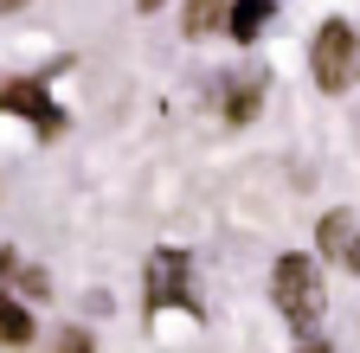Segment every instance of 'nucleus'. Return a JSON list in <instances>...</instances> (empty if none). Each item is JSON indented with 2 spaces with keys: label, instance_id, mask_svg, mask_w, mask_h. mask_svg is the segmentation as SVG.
I'll return each instance as SVG.
<instances>
[{
  "label": "nucleus",
  "instance_id": "obj_1",
  "mask_svg": "<svg viewBox=\"0 0 360 353\" xmlns=\"http://www.w3.org/2000/svg\"><path fill=\"white\" fill-rule=\"evenodd\" d=\"M270 295H277V308L309 334L315 321H322V308H328V289H322V270H315V257L290 251L277 257V270H270Z\"/></svg>",
  "mask_w": 360,
  "mask_h": 353
},
{
  "label": "nucleus",
  "instance_id": "obj_2",
  "mask_svg": "<svg viewBox=\"0 0 360 353\" xmlns=\"http://www.w3.org/2000/svg\"><path fill=\"white\" fill-rule=\"evenodd\" d=\"M309 71H315V84L322 91H347V84L360 77V32L347 26V20H328L322 32H315V46H309Z\"/></svg>",
  "mask_w": 360,
  "mask_h": 353
},
{
  "label": "nucleus",
  "instance_id": "obj_3",
  "mask_svg": "<svg viewBox=\"0 0 360 353\" xmlns=\"http://www.w3.org/2000/svg\"><path fill=\"white\" fill-rule=\"evenodd\" d=\"M180 302L187 315H200V295H193V257L187 251H155L148 257V315L155 308Z\"/></svg>",
  "mask_w": 360,
  "mask_h": 353
},
{
  "label": "nucleus",
  "instance_id": "obj_4",
  "mask_svg": "<svg viewBox=\"0 0 360 353\" xmlns=\"http://www.w3.org/2000/svg\"><path fill=\"white\" fill-rule=\"evenodd\" d=\"M0 109H13V116H26L32 128H45V135H58L65 128V109L45 97V84H32V77H13V84H0Z\"/></svg>",
  "mask_w": 360,
  "mask_h": 353
},
{
  "label": "nucleus",
  "instance_id": "obj_5",
  "mask_svg": "<svg viewBox=\"0 0 360 353\" xmlns=\"http://www.w3.org/2000/svg\"><path fill=\"white\" fill-rule=\"evenodd\" d=\"M270 13H277V0H232V20H225V32H232L238 46H251V39L270 26Z\"/></svg>",
  "mask_w": 360,
  "mask_h": 353
},
{
  "label": "nucleus",
  "instance_id": "obj_6",
  "mask_svg": "<svg viewBox=\"0 0 360 353\" xmlns=\"http://www.w3.org/2000/svg\"><path fill=\"white\" fill-rule=\"evenodd\" d=\"M347 244H354V212H328L322 218V251L328 257H347Z\"/></svg>",
  "mask_w": 360,
  "mask_h": 353
},
{
  "label": "nucleus",
  "instance_id": "obj_7",
  "mask_svg": "<svg viewBox=\"0 0 360 353\" xmlns=\"http://www.w3.org/2000/svg\"><path fill=\"white\" fill-rule=\"evenodd\" d=\"M0 340H13V347L32 340V315H26L20 302H7V295H0Z\"/></svg>",
  "mask_w": 360,
  "mask_h": 353
},
{
  "label": "nucleus",
  "instance_id": "obj_8",
  "mask_svg": "<svg viewBox=\"0 0 360 353\" xmlns=\"http://www.w3.org/2000/svg\"><path fill=\"white\" fill-rule=\"evenodd\" d=\"M225 7H232V0H193V7H187V32L200 39V32H212V26H225V20H232V13H225Z\"/></svg>",
  "mask_w": 360,
  "mask_h": 353
},
{
  "label": "nucleus",
  "instance_id": "obj_9",
  "mask_svg": "<svg viewBox=\"0 0 360 353\" xmlns=\"http://www.w3.org/2000/svg\"><path fill=\"white\" fill-rule=\"evenodd\" d=\"M257 97H264V77H238V84H232V97H225V116L245 122V116L257 109Z\"/></svg>",
  "mask_w": 360,
  "mask_h": 353
},
{
  "label": "nucleus",
  "instance_id": "obj_10",
  "mask_svg": "<svg viewBox=\"0 0 360 353\" xmlns=\"http://www.w3.org/2000/svg\"><path fill=\"white\" fill-rule=\"evenodd\" d=\"M0 277H13V283H20L26 295H45V289H52V283H45V277L32 270V263H20L13 251H0Z\"/></svg>",
  "mask_w": 360,
  "mask_h": 353
},
{
  "label": "nucleus",
  "instance_id": "obj_11",
  "mask_svg": "<svg viewBox=\"0 0 360 353\" xmlns=\"http://www.w3.org/2000/svg\"><path fill=\"white\" fill-rule=\"evenodd\" d=\"M58 353H90V334H84V328H65V334H58Z\"/></svg>",
  "mask_w": 360,
  "mask_h": 353
},
{
  "label": "nucleus",
  "instance_id": "obj_12",
  "mask_svg": "<svg viewBox=\"0 0 360 353\" xmlns=\"http://www.w3.org/2000/svg\"><path fill=\"white\" fill-rule=\"evenodd\" d=\"M296 353H328V340H315V334H309V340H302Z\"/></svg>",
  "mask_w": 360,
  "mask_h": 353
},
{
  "label": "nucleus",
  "instance_id": "obj_13",
  "mask_svg": "<svg viewBox=\"0 0 360 353\" xmlns=\"http://www.w3.org/2000/svg\"><path fill=\"white\" fill-rule=\"evenodd\" d=\"M347 270H354V277H360V238H354V244H347Z\"/></svg>",
  "mask_w": 360,
  "mask_h": 353
},
{
  "label": "nucleus",
  "instance_id": "obj_14",
  "mask_svg": "<svg viewBox=\"0 0 360 353\" xmlns=\"http://www.w3.org/2000/svg\"><path fill=\"white\" fill-rule=\"evenodd\" d=\"M20 7H26V0H0V13H20Z\"/></svg>",
  "mask_w": 360,
  "mask_h": 353
},
{
  "label": "nucleus",
  "instance_id": "obj_15",
  "mask_svg": "<svg viewBox=\"0 0 360 353\" xmlns=\"http://www.w3.org/2000/svg\"><path fill=\"white\" fill-rule=\"evenodd\" d=\"M135 7H142V13H155V7H161V0H135Z\"/></svg>",
  "mask_w": 360,
  "mask_h": 353
}]
</instances>
